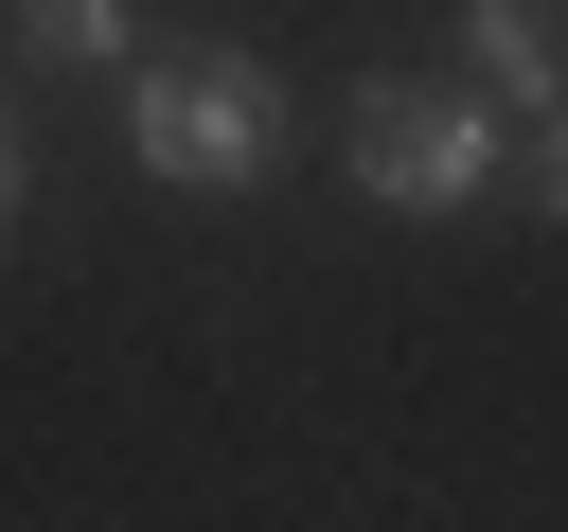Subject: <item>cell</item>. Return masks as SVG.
<instances>
[{
	"mask_svg": "<svg viewBox=\"0 0 568 532\" xmlns=\"http://www.w3.org/2000/svg\"><path fill=\"white\" fill-rule=\"evenodd\" d=\"M355 195L373 213H408V231H444V213H479L497 195V106L479 89H355Z\"/></svg>",
	"mask_w": 568,
	"mask_h": 532,
	"instance_id": "cell-2",
	"label": "cell"
},
{
	"mask_svg": "<svg viewBox=\"0 0 568 532\" xmlns=\"http://www.w3.org/2000/svg\"><path fill=\"white\" fill-rule=\"evenodd\" d=\"M18 53L36 71H142V18L124 0H18Z\"/></svg>",
	"mask_w": 568,
	"mask_h": 532,
	"instance_id": "cell-4",
	"label": "cell"
},
{
	"mask_svg": "<svg viewBox=\"0 0 568 532\" xmlns=\"http://www.w3.org/2000/svg\"><path fill=\"white\" fill-rule=\"evenodd\" d=\"M515 195H532V213L568 231V106H532V160H515Z\"/></svg>",
	"mask_w": 568,
	"mask_h": 532,
	"instance_id": "cell-5",
	"label": "cell"
},
{
	"mask_svg": "<svg viewBox=\"0 0 568 532\" xmlns=\"http://www.w3.org/2000/svg\"><path fill=\"white\" fill-rule=\"evenodd\" d=\"M124 142L160 195H248L284 160V89H266V53H160V71H124Z\"/></svg>",
	"mask_w": 568,
	"mask_h": 532,
	"instance_id": "cell-1",
	"label": "cell"
},
{
	"mask_svg": "<svg viewBox=\"0 0 568 532\" xmlns=\"http://www.w3.org/2000/svg\"><path fill=\"white\" fill-rule=\"evenodd\" d=\"M0 231H18V124H0Z\"/></svg>",
	"mask_w": 568,
	"mask_h": 532,
	"instance_id": "cell-6",
	"label": "cell"
},
{
	"mask_svg": "<svg viewBox=\"0 0 568 532\" xmlns=\"http://www.w3.org/2000/svg\"><path fill=\"white\" fill-rule=\"evenodd\" d=\"M462 89L479 106H568V0H462Z\"/></svg>",
	"mask_w": 568,
	"mask_h": 532,
	"instance_id": "cell-3",
	"label": "cell"
}]
</instances>
